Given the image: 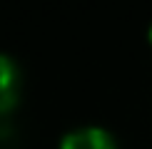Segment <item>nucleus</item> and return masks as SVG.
Here are the masks:
<instances>
[{
  "label": "nucleus",
  "mask_w": 152,
  "mask_h": 149,
  "mask_svg": "<svg viewBox=\"0 0 152 149\" xmlns=\"http://www.w3.org/2000/svg\"><path fill=\"white\" fill-rule=\"evenodd\" d=\"M60 149H115V139L102 127H80L62 137Z\"/></svg>",
  "instance_id": "nucleus-1"
},
{
  "label": "nucleus",
  "mask_w": 152,
  "mask_h": 149,
  "mask_svg": "<svg viewBox=\"0 0 152 149\" xmlns=\"http://www.w3.org/2000/svg\"><path fill=\"white\" fill-rule=\"evenodd\" d=\"M20 95V70L10 55L0 52V112L15 107Z\"/></svg>",
  "instance_id": "nucleus-2"
},
{
  "label": "nucleus",
  "mask_w": 152,
  "mask_h": 149,
  "mask_svg": "<svg viewBox=\"0 0 152 149\" xmlns=\"http://www.w3.org/2000/svg\"><path fill=\"white\" fill-rule=\"evenodd\" d=\"M150 40H152V27H150Z\"/></svg>",
  "instance_id": "nucleus-3"
}]
</instances>
